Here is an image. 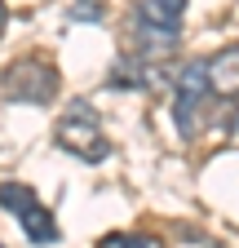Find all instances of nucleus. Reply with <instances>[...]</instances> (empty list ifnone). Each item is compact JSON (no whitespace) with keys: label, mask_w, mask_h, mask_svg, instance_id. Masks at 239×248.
I'll return each mask as SVG.
<instances>
[{"label":"nucleus","mask_w":239,"mask_h":248,"mask_svg":"<svg viewBox=\"0 0 239 248\" xmlns=\"http://www.w3.org/2000/svg\"><path fill=\"white\" fill-rule=\"evenodd\" d=\"M182 18L186 0H142L133 14V45L146 62H164L182 45Z\"/></svg>","instance_id":"obj_1"},{"label":"nucleus","mask_w":239,"mask_h":248,"mask_svg":"<svg viewBox=\"0 0 239 248\" xmlns=\"http://www.w3.org/2000/svg\"><path fill=\"white\" fill-rule=\"evenodd\" d=\"M58 84H62V76L45 58H18L0 76V93L9 102H31V107H49L58 98Z\"/></svg>","instance_id":"obj_2"},{"label":"nucleus","mask_w":239,"mask_h":248,"mask_svg":"<svg viewBox=\"0 0 239 248\" xmlns=\"http://www.w3.org/2000/svg\"><path fill=\"white\" fill-rule=\"evenodd\" d=\"M53 142L62 146L67 155L84 160V164H102L106 155H111V142H106V133H102L98 115L89 111L84 102H71V111L58 120V129H53Z\"/></svg>","instance_id":"obj_3"},{"label":"nucleus","mask_w":239,"mask_h":248,"mask_svg":"<svg viewBox=\"0 0 239 248\" xmlns=\"http://www.w3.org/2000/svg\"><path fill=\"white\" fill-rule=\"evenodd\" d=\"M208 98H217L213 80H208V62H186V67L177 71V89H173V124H177L182 138L195 133V124H199Z\"/></svg>","instance_id":"obj_4"},{"label":"nucleus","mask_w":239,"mask_h":248,"mask_svg":"<svg viewBox=\"0 0 239 248\" xmlns=\"http://www.w3.org/2000/svg\"><path fill=\"white\" fill-rule=\"evenodd\" d=\"M0 208H9V213L18 217L22 235L31 239V244H58V239H62V235H58L53 213L36 200L31 186H22V182H0Z\"/></svg>","instance_id":"obj_5"},{"label":"nucleus","mask_w":239,"mask_h":248,"mask_svg":"<svg viewBox=\"0 0 239 248\" xmlns=\"http://www.w3.org/2000/svg\"><path fill=\"white\" fill-rule=\"evenodd\" d=\"M208 80H213L217 98H235L239 93V49H222L208 58Z\"/></svg>","instance_id":"obj_6"},{"label":"nucleus","mask_w":239,"mask_h":248,"mask_svg":"<svg viewBox=\"0 0 239 248\" xmlns=\"http://www.w3.org/2000/svg\"><path fill=\"white\" fill-rule=\"evenodd\" d=\"M98 248H160L155 235H106Z\"/></svg>","instance_id":"obj_7"},{"label":"nucleus","mask_w":239,"mask_h":248,"mask_svg":"<svg viewBox=\"0 0 239 248\" xmlns=\"http://www.w3.org/2000/svg\"><path fill=\"white\" fill-rule=\"evenodd\" d=\"M75 18H102V5H98V0H80V5H75Z\"/></svg>","instance_id":"obj_8"},{"label":"nucleus","mask_w":239,"mask_h":248,"mask_svg":"<svg viewBox=\"0 0 239 248\" xmlns=\"http://www.w3.org/2000/svg\"><path fill=\"white\" fill-rule=\"evenodd\" d=\"M5 22H9V9H5V0H0V36H5Z\"/></svg>","instance_id":"obj_9"}]
</instances>
